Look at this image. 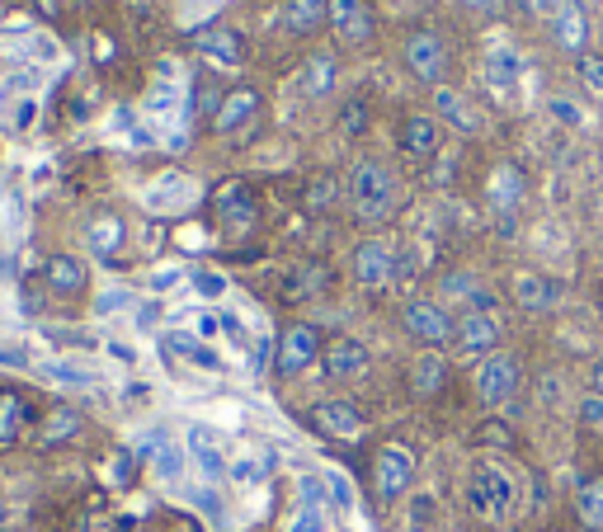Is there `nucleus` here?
I'll return each instance as SVG.
<instances>
[{"label": "nucleus", "mask_w": 603, "mask_h": 532, "mask_svg": "<svg viewBox=\"0 0 603 532\" xmlns=\"http://www.w3.org/2000/svg\"><path fill=\"white\" fill-rule=\"evenodd\" d=\"M345 199H349V208H353V217H359V222H387L401 208V180H396V170L387 161L363 156V161L349 166Z\"/></svg>", "instance_id": "nucleus-1"}, {"label": "nucleus", "mask_w": 603, "mask_h": 532, "mask_svg": "<svg viewBox=\"0 0 603 532\" xmlns=\"http://www.w3.org/2000/svg\"><path fill=\"white\" fill-rule=\"evenodd\" d=\"M467 504L476 519L486 523H505L514 509H519V486H514V476L495 462H476L472 476H467Z\"/></svg>", "instance_id": "nucleus-2"}, {"label": "nucleus", "mask_w": 603, "mask_h": 532, "mask_svg": "<svg viewBox=\"0 0 603 532\" xmlns=\"http://www.w3.org/2000/svg\"><path fill=\"white\" fill-rule=\"evenodd\" d=\"M472 386H476V401L490 405V411H495V405H509L514 396H519V386H523V363H519V353L495 349L490 359L476 363Z\"/></svg>", "instance_id": "nucleus-3"}, {"label": "nucleus", "mask_w": 603, "mask_h": 532, "mask_svg": "<svg viewBox=\"0 0 603 532\" xmlns=\"http://www.w3.org/2000/svg\"><path fill=\"white\" fill-rule=\"evenodd\" d=\"M411 76L424 85H443L448 81V39L438 29H411L405 33V47H401Z\"/></svg>", "instance_id": "nucleus-4"}, {"label": "nucleus", "mask_w": 603, "mask_h": 532, "mask_svg": "<svg viewBox=\"0 0 603 532\" xmlns=\"http://www.w3.org/2000/svg\"><path fill=\"white\" fill-rule=\"evenodd\" d=\"M415 486V453L405 443H387L372 457V490H378L382 504H396L405 500V490Z\"/></svg>", "instance_id": "nucleus-5"}, {"label": "nucleus", "mask_w": 603, "mask_h": 532, "mask_svg": "<svg viewBox=\"0 0 603 532\" xmlns=\"http://www.w3.org/2000/svg\"><path fill=\"white\" fill-rule=\"evenodd\" d=\"M401 326H405V334H411V340H420L424 349H443V344H453L457 316L443 307V301H434V297H415V301H405Z\"/></svg>", "instance_id": "nucleus-6"}, {"label": "nucleus", "mask_w": 603, "mask_h": 532, "mask_svg": "<svg viewBox=\"0 0 603 532\" xmlns=\"http://www.w3.org/2000/svg\"><path fill=\"white\" fill-rule=\"evenodd\" d=\"M316 359H321V330H316L311 321H293L278 334V349H274L278 377H297V372H307Z\"/></svg>", "instance_id": "nucleus-7"}, {"label": "nucleus", "mask_w": 603, "mask_h": 532, "mask_svg": "<svg viewBox=\"0 0 603 532\" xmlns=\"http://www.w3.org/2000/svg\"><path fill=\"white\" fill-rule=\"evenodd\" d=\"M500 349V321H495L490 311H463L453 326V353H463V359H490V353Z\"/></svg>", "instance_id": "nucleus-8"}, {"label": "nucleus", "mask_w": 603, "mask_h": 532, "mask_svg": "<svg viewBox=\"0 0 603 532\" xmlns=\"http://www.w3.org/2000/svg\"><path fill=\"white\" fill-rule=\"evenodd\" d=\"M212 217L222 222L226 236H251L255 222H260V208H255V193L245 184H222L218 193H212Z\"/></svg>", "instance_id": "nucleus-9"}, {"label": "nucleus", "mask_w": 603, "mask_h": 532, "mask_svg": "<svg viewBox=\"0 0 603 532\" xmlns=\"http://www.w3.org/2000/svg\"><path fill=\"white\" fill-rule=\"evenodd\" d=\"M330 29L345 47H368L372 39H378L372 0H330Z\"/></svg>", "instance_id": "nucleus-10"}, {"label": "nucleus", "mask_w": 603, "mask_h": 532, "mask_svg": "<svg viewBox=\"0 0 603 532\" xmlns=\"http://www.w3.org/2000/svg\"><path fill=\"white\" fill-rule=\"evenodd\" d=\"M349 274H353L359 288H382V283H392V274H396L392 241H363L359 251H353V259H349Z\"/></svg>", "instance_id": "nucleus-11"}, {"label": "nucleus", "mask_w": 603, "mask_h": 532, "mask_svg": "<svg viewBox=\"0 0 603 532\" xmlns=\"http://www.w3.org/2000/svg\"><path fill=\"white\" fill-rule=\"evenodd\" d=\"M43 283H47L52 297L76 301V297L91 292V264L76 259V255H52V259L43 264Z\"/></svg>", "instance_id": "nucleus-12"}, {"label": "nucleus", "mask_w": 603, "mask_h": 532, "mask_svg": "<svg viewBox=\"0 0 603 532\" xmlns=\"http://www.w3.org/2000/svg\"><path fill=\"white\" fill-rule=\"evenodd\" d=\"M311 424L321 429L326 438H363L368 434V419H363V411L353 401H321L311 411Z\"/></svg>", "instance_id": "nucleus-13"}, {"label": "nucleus", "mask_w": 603, "mask_h": 532, "mask_svg": "<svg viewBox=\"0 0 603 532\" xmlns=\"http://www.w3.org/2000/svg\"><path fill=\"white\" fill-rule=\"evenodd\" d=\"M321 372L330 382H353L368 372V349L359 340H349V334H340V340H330L321 349Z\"/></svg>", "instance_id": "nucleus-14"}, {"label": "nucleus", "mask_w": 603, "mask_h": 532, "mask_svg": "<svg viewBox=\"0 0 603 532\" xmlns=\"http://www.w3.org/2000/svg\"><path fill=\"white\" fill-rule=\"evenodd\" d=\"M523 193H528V180H523V170L514 166V161H505V166H495V170H490L486 203H490L495 212H500V217H514V212H519Z\"/></svg>", "instance_id": "nucleus-15"}, {"label": "nucleus", "mask_w": 603, "mask_h": 532, "mask_svg": "<svg viewBox=\"0 0 603 532\" xmlns=\"http://www.w3.org/2000/svg\"><path fill=\"white\" fill-rule=\"evenodd\" d=\"M396 141H401V151L405 156H438V147H443V123H438V114H411V118H401V132H396Z\"/></svg>", "instance_id": "nucleus-16"}, {"label": "nucleus", "mask_w": 603, "mask_h": 532, "mask_svg": "<svg viewBox=\"0 0 603 532\" xmlns=\"http://www.w3.org/2000/svg\"><path fill=\"white\" fill-rule=\"evenodd\" d=\"M255 118H260V91L255 85H236V91H226L222 109L212 114V132H241Z\"/></svg>", "instance_id": "nucleus-17"}, {"label": "nucleus", "mask_w": 603, "mask_h": 532, "mask_svg": "<svg viewBox=\"0 0 603 532\" xmlns=\"http://www.w3.org/2000/svg\"><path fill=\"white\" fill-rule=\"evenodd\" d=\"M552 39L561 43V52H571L575 62L590 52V14H584L580 0H565V10L552 20Z\"/></svg>", "instance_id": "nucleus-18"}, {"label": "nucleus", "mask_w": 603, "mask_h": 532, "mask_svg": "<svg viewBox=\"0 0 603 532\" xmlns=\"http://www.w3.org/2000/svg\"><path fill=\"white\" fill-rule=\"evenodd\" d=\"M330 24V0H288L283 6V29L293 33V39H311V33H321Z\"/></svg>", "instance_id": "nucleus-19"}, {"label": "nucleus", "mask_w": 603, "mask_h": 532, "mask_svg": "<svg viewBox=\"0 0 603 532\" xmlns=\"http://www.w3.org/2000/svg\"><path fill=\"white\" fill-rule=\"evenodd\" d=\"M557 297L561 288L547 274H533V269H523V274H514V301H519L523 311H552L557 307Z\"/></svg>", "instance_id": "nucleus-20"}, {"label": "nucleus", "mask_w": 603, "mask_h": 532, "mask_svg": "<svg viewBox=\"0 0 603 532\" xmlns=\"http://www.w3.org/2000/svg\"><path fill=\"white\" fill-rule=\"evenodd\" d=\"M443 386H448V359H443L438 349H424L415 359V368H411V392L420 401H430V396L443 392Z\"/></svg>", "instance_id": "nucleus-21"}, {"label": "nucleus", "mask_w": 603, "mask_h": 532, "mask_svg": "<svg viewBox=\"0 0 603 532\" xmlns=\"http://www.w3.org/2000/svg\"><path fill=\"white\" fill-rule=\"evenodd\" d=\"M486 81L495 95H509L514 81H519V57H514V47H490L486 52Z\"/></svg>", "instance_id": "nucleus-22"}, {"label": "nucleus", "mask_w": 603, "mask_h": 532, "mask_svg": "<svg viewBox=\"0 0 603 532\" xmlns=\"http://www.w3.org/2000/svg\"><path fill=\"white\" fill-rule=\"evenodd\" d=\"M29 424H33V405L24 396H14V392L0 396V443H14Z\"/></svg>", "instance_id": "nucleus-23"}, {"label": "nucleus", "mask_w": 603, "mask_h": 532, "mask_svg": "<svg viewBox=\"0 0 603 532\" xmlns=\"http://www.w3.org/2000/svg\"><path fill=\"white\" fill-rule=\"evenodd\" d=\"M81 434V411H52L43 424H39V448H57V443H71Z\"/></svg>", "instance_id": "nucleus-24"}, {"label": "nucleus", "mask_w": 603, "mask_h": 532, "mask_svg": "<svg viewBox=\"0 0 603 532\" xmlns=\"http://www.w3.org/2000/svg\"><path fill=\"white\" fill-rule=\"evenodd\" d=\"M575 513H580V523L590 528V532H603V476L580 481V490H575Z\"/></svg>", "instance_id": "nucleus-25"}, {"label": "nucleus", "mask_w": 603, "mask_h": 532, "mask_svg": "<svg viewBox=\"0 0 603 532\" xmlns=\"http://www.w3.org/2000/svg\"><path fill=\"white\" fill-rule=\"evenodd\" d=\"M302 91H307L311 99H321L335 91V57H326V52H311L307 66H302Z\"/></svg>", "instance_id": "nucleus-26"}, {"label": "nucleus", "mask_w": 603, "mask_h": 532, "mask_svg": "<svg viewBox=\"0 0 603 532\" xmlns=\"http://www.w3.org/2000/svg\"><path fill=\"white\" fill-rule=\"evenodd\" d=\"M434 95H438V123H453L457 132H476V128H482V118H476V114H472L467 104L457 99L453 91H443V85H438Z\"/></svg>", "instance_id": "nucleus-27"}, {"label": "nucleus", "mask_w": 603, "mask_h": 532, "mask_svg": "<svg viewBox=\"0 0 603 532\" xmlns=\"http://www.w3.org/2000/svg\"><path fill=\"white\" fill-rule=\"evenodd\" d=\"M118 241H123V222H118V217H109V212H104V217L91 222V245H95L99 259H109V255L118 251Z\"/></svg>", "instance_id": "nucleus-28"}, {"label": "nucleus", "mask_w": 603, "mask_h": 532, "mask_svg": "<svg viewBox=\"0 0 603 532\" xmlns=\"http://www.w3.org/2000/svg\"><path fill=\"white\" fill-rule=\"evenodd\" d=\"M208 52H212V57H218V62H226V66L241 62V33H232V29H218V33H212V39H208Z\"/></svg>", "instance_id": "nucleus-29"}, {"label": "nucleus", "mask_w": 603, "mask_h": 532, "mask_svg": "<svg viewBox=\"0 0 603 532\" xmlns=\"http://www.w3.org/2000/svg\"><path fill=\"white\" fill-rule=\"evenodd\" d=\"M368 123H372V109L363 99H349L345 109H340V128L349 132V137H359V132H368Z\"/></svg>", "instance_id": "nucleus-30"}, {"label": "nucleus", "mask_w": 603, "mask_h": 532, "mask_svg": "<svg viewBox=\"0 0 603 532\" xmlns=\"http://www.w3.org/2000/svg\"><path fill=\"white\" fill-rule=\"evenodd\" d=\"M575 66H580V81H590V91L603 95V57H594V52H584V57H580Z\"/></svg>", "instance_id": "nucleus-31"}, {"label": "nucleus", "mask_w": 603, "mask_h": 532, "mask_svg": "<svg viewBox=\"0 0 603 532\" xmlns=\"http://www.w3.org/2000/svg\"><path fill=\"white\" fill-rule=\"evenodd\" d=\"M193 453H199L203 471H222V457H218V448H212V443H203V434H193Z\"/></svg>", "instance_id": "nucleus-32"}, {"label": "nucleus", "mask_w": 603, "mask_h": 532, "mask_svg": "<svg viewBox=\"0 0 603 532\" xmlns=\"http://www.w3.org/2000/svg\"><path fill=\"white\" fill-rule=\"evenodd\" d=\"M330 199H335V180H330V174L307 189V203H311V208H330Z\"/></svg>", "instance_id": "nucleus-33"}, {"label": "nucleus", "mask_w": 603, "mask_h": 532, "mask_svg": "<svg viewBox=\"0 0 603 532\" xmlns=\"http://www.w3.org/2000/svg\"><path fill=\"white\" fill-rule=\"evenodd\" d=\"M565 10V0H528V14H542V20H557Z\"/></svg>", "instance_id": "nucleus-34"}, {"label": "nucleus", "mask_w": 603, "mask_h": 532, "mask_svg": "<svg viewBox=\"0 0 603 532\" xmlns=\"http://www.w3.org/2000/svg\"><path fill=\"white\" fill-rule=\"evenodd\" d=\"M584 424H603V396H590V401H584Z\"/></svg>", "instance_id": "nucleus-35"}, {"label": "nucleus", "mask_w": 603, "mask_h": 532, "mask_svg": "<svg viewBox=\"0 0 603 532\" xmlns=\"http://www.w3.org/2000/svg\"><path fill=\"white\" fill-rule=\"evenodd\" d=\"M199 288H203V292H222V278H212V274H203V278H199Z\"/></svg>", "instance_id": "nucleus-36"}, {"label": "nucleus", "mask_w": 603, "mask_h": 532, "mask_svg": "<svg viewBox=\"0 0 603 532\" xmlns=\"http://www.w3.org/2000/svg\"><path fill=\"white\" fill-rule=\"evenodd\" d=\"M39 6H43V14H52V20L62 14V0H39Z\"/></svg>", "instance_id": "nucleus-37"}, {"label": "nucleus", "mask_w": 603, "mask_h": 532, "mask_svg": "<svg viewBox=\"0 0 603 532\" xmlns=\"http://www.w3.org/2000/svg\"><path fill=\"white\" fill-rule=\"evenodd\" d=\"M594 396H603V359H599V368H594Z\"/></svg>", "instance_id": "nucleus-38"}, {"label": "nucleus", "mask_w": 603, "mask_h": 532, "mask_svg": "<svg viewBox=\"0 0 603 532\" xmlns=\"http://www.w3.org/2000/svg\"><path fill=\"white\" fill-rule=\"evenodd\" d=\"M71 6H81V10H85V6H91V0H71Z\"/></svg>", "instance_id": "nucleus-39"}, {"label": "nucleus", "mask_w": 603, "mask_h": 532, "mask_svg": "<svg viewBox=\"0 0 603 532\" xmlns=\"http://www.w3.org/2000/svg\"><path fill=\"white\" fill-rule=\"evenodd\" d=\"M0 528H6V504H0Z\"/></svg>", "instance_id": "nucleus-40"}, {"label": "nucleus", "mask_w": 603, "mask_h": 532, "mask_svg": "<svg viewBox=\"0 0 603 532\" xmlns=\"http://www.w3.org/2000/svg\"><path fill=\"white\" fill-rule=\"evenodd\" d=\"M396 6H411V0H396Z\"/></svg>", "instance_id": "nucleus-41"}, {"label": "nucleus", "mask_w": 603, "mask_h": 532, "mask_svg": "<svg viewBox=\"0 0 603 532\" xmlns=\"http://www.w3.org/2000/svg\"><path fill=\"white\" fill-rule=\"evenodd\" d=\"M0 6H6V0H0Z\"/></svg>", "instance_id": "nucleus-42"}]
</instances>
